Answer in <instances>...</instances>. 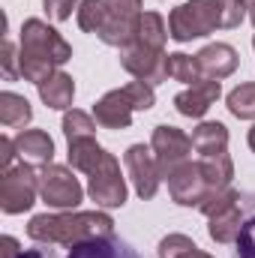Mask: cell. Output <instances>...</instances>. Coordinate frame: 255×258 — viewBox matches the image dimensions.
<instances>
[{"instance_id":"cell-8","label":"cell","mask_w":255,"mask_h":258,"mask_svg":"<svg viewBox=\"0 0 255 258\" xmlns=\"http://www.w3.org/2000/svg\"><path fill=\"white\" fill-rule=\"evenodd\" d=\"M150 147H153V156H156V165H159L162 180H168L183 162H189V153L195 150L189 135L183 129L171 126V123H162V126L153 129Z\"/></svg>"},{"instance_id":"cell-38","label":"cell","mask_w":255,"mask_h":258,"mask_svg":"<svg viewBox=\"0 0 255 258\" xmlns=\"http://www.w3.org/2000/svg\"><path fill=\"white\" fill-rule=\"evenodd\" d=\"M249 18H252V24H255V0H252V6H249Z\"/></svg>"},{"instance_id":"cell-35","label":"cell","mask_w":255,"mask_h":258,"mask_svg":"<svg viewBox=\"0 0 255 258\" xmlns=\"http://www.w3.org/2000/svg\"><path fill=\"white\" fill-rule=\"evenodd\" d=\"M18 258H57L51 249H27V252H21Z\"/></svg>"},{"instance_id":"cell-32","label":"cell","mask_w":255,"mask_h":258,"mask_svg":"<svg viewBox=\"0 0 255 258\" xmlns=\"http://www.w3.org/2000/svg\"><path fill=\"white\" fill-rule=\"evenodd\" d=\"M0 54H3L0 60H3V72H6V78H9V81H15V78L21 75V72L15 69V60H18V54H15V45H12L9 39H3V51H0Z\"/></svg>"},{"instance_id":"cell-9","label":"cell","mask_w":255,"mask_h":258,"mask_svg":"<svg viewBox=\"0 0 255 258\" xmlns=\"http://www.w3.org/2000/svg\"><path fill=\"white\" fill-rule=\"evenodd\" d=\"M87 192L99 207H123L126 204V180L120 174V162L108 153L102 165L87 174Z\"/></svg>"},{"instance_id":"cell-1","label":"cell","mask_w":255,"mask_h":258,"mask_svg":"<svg viewBox=\"0 0 255 258\" xmlns=\"http://www.w3.org/2000/svg\"><path fill=\"white\" fill-rule=\"evenodd\" d=\"M30 240L36 243H60L75 249L81 243L114 237V219L99 210H66V213H39L27 225Z\"/></svg>"},{"instance_id":"cell-10","label":"cell","mask_w":255,"mask_h":258,"mask_svg":"<svg viewBox=\"0 0 255 258\" xmlns=\"http://www.w3.org/2000/svg\"><path fill=\"white\" fill-rule=\"evenodd\" d=\"M120 66L129 75H135L138 81L150 84V87H156L168 78V54L156 51V48H144L138 42L120 48Z\"/></svg>"},{"instance_id":"cell-24","label":"cell","mask_w":255,"mask_h":258,"mask_svg":"<svg viewBox=\"0 0 255 258\" xmlns=\"http://www.w3.org/2000/svg\"><path fill=\"white\" fill-rule=\"evenodd\" d=\"M93 132H96V120H93L90 114H84V111H78V108H72V111L63 114V135H66L69 144L87 141V138H93Z\"/></svg>"},{"instance_id":"cell-20","label":"cell","mask_w":255,"mask_h":258,"mask_svg":"<svg viewBox=\"0 0 255 258\" xmlns=\"http://www.w3.org/2000/svg\"><path fill=\"white\" fill-rule=\"evenodd\" d=\"M198 165H201V171H204V177H207V183H210V192H213V189H225V186H231L234 162H231L228 150H225V153L198 156Z\"/></svg>"},{"instance_id":"cell-40","label":"cell","mask_w":255,"mask_h":258,"mask_svg":"<svg viewBox=\"0 0 255 258\" xmlns=\"http://www.w3.org/2000/svg\"><path fill=\"white\" fill-rule=\"evenodd\" d=\"M243 3H249V0H243Z\"/></svg>"},{"instance_id":"cell-15","label":"cell","mask_w":255,"mask_h":258,"mask_svg":"<svg viewBox=\"0 0 255 258\" xmlns=\"http://www.w3.org/2000/svg\"><path fill=\"white\" fill-rule=\"evenodd\" d=\"M15 150L21 156V162L30 165H51L54 159V141L45 129H24L15 135Z\"/></svg>"},{"instance_id":"cell-6","label":"cell","mask_w":255,"mask_h":258,"mask_svg":"<svg viewBox=\"0 0 255 258\" xmlns=\"http://www.w3.org/2000/svg\"><path fill=\"white\" fill-rule=\"evenodd\" d=\"M108 6V15H105V24L99 27V39L111 48H126L135 42V33H138V21H141V0H105Z\"/></svg>"},{"instance_id":"cell-17","label":"cell","mask_w":255,"mask_h":258,"mask_svg":"<svg viewBox=\"0 0 255 258\" xmlns=\"http://www.w3.org/2000/svg\"><path fill=\"white\" fill-rule=\"evenodd\" d=\"M192 147L198 150V156H210V153H225L228 150V129L219 120H207L192 129Z\"/></svg>"},{"instance_id":"cell-3","label":"cell","mask_w":255,"mask_h":258,"mask_svg":"<svg viewBox=\"0 0 255 258\" xmlns=\"http://www.w3.org/2000/svg\"><path fill=\"white\" fill-rule=\"evenodd\" d=\"M153 102H156L153 87L135 78V81H129L126 87L105 93L93 105V117H96V123L102 129H126L132 123V114L153 108Z\"/></svg>"},{"instance_id":"cell-28","label":"cell","mask_w":255,"mask_h":258,"mask_svg":"<svg viewBox=\"0 0 255 258\" xmlns=\"http://www.w3.org/2000/svg\"><path fill=\"white\" fill-rule=\"evenodd\" d=\"M234 204H240V192H237L234 186H225V189L207 192V198L198 204V210L210 219V216H216V213H222V210H228V207H234Z\"/></svg>"},{"instance_id":"cell-22","label":"cell","mask_w":255,"mask_h":258,"mask_svg":"<svg viewBox=\"0 0 255 258\" xmlns=\"http://www.w3.org/2000/svg\"><path fill=\"white\" fill-rule=\"evenodd\" d=\"M105 156H108V150H102V147L96 144V138L69 144V165L78 168V171H84V174H93V171L102 165Z\"/></svg>"},{"instance_id":"cell-7","label":"cell","mask_w":255,"mask_h":258,"mask_svg":"<svg viewBox=\"0 0 255 258\" xmlns=\"http://www.w3.org/2000/svg\"><path fill=\"white\" fill-rule=\"evenodd\" d=\"M39 195L54 210H75L84 198V189L66 165L51 162V165H42V171H39Z\"/></svg>"},{"instance_id":"cell-5","label":"cell","mask_w":255,"mask_h":258,"mask_svg":"<svg viewBox=\"0 0 255 258\" xmlns=\"http://www.w3.org/2000/svg\"><path fill=\"white\" fill-rule=\"evenodd\" d=\"M21 54H33V57L51 60L54 66H63L72 57V45L45 21L27 18L21 24Z\"/></svg>"},{"instance_id":"cell-11","label":"cell","mask_w":255,"mask_h":258,"mask_svg":"<svg viewBox=\"0 0 255 258\" xmlns=\"http://www.w3.org/2000/svg\"><path fill=\"white\" fill-rule=\"evenodd\" d=\"M123 162H126V171H129V177H132L135 192L141 195L144 201L159 192V180H162V174H159V165H156L153 147L132 144L126 153H123Z\"/></svg>"},{"instance_id":"cell-26","label":"cell","mask_w":255,"mask_h":258,"mask_svg":"<svg viewBox=\"0 0 255 258\" xmlns=\"http://www.w3.org/2000/svg\"><path fill=\"white\" fill-rule=\"evenodd\" d=\"M168 78L174 81H183V84H201V69H198V60L189 57V54H168Z\"/></svg>"},{"instance_id":"cell-33","label":"cell","mask_w":255,"mask_h":258,"mask_svg":"<svg viewBox=\"0 0 255 258\" xmlns=\"http://www.w3.org/2000/svg\"><path fill=\"white\" fill-rule=\"evenodd\" d=\"M18 156L15 150V138H0V168H12V159Z\"/></svg>"},{"instance_id":"cell-31","label":"cell","mask_w":255,"mask_h":258,"mask_svg":"<svg viewBox=\"0 0 255 258\" xmlns=\"http://www.w3.org/2000/svg\"><path fill=\"white\" fill-rule=\"evenodd\" d=\"M78 6H81V0H42V9H45V15H48L51 21H66V18H72V9L78 12Z\"/></svg>"},{"instance_id":"cell-36","label":"cell","mask_w":255,"mask_h":258,"mask_svg":"<svg viewBox=\"0 0 255 258\" xmlns=\"http://www.w3.org/2000/svg\"><path fill=\"white\" fill-rule=\"evenodd\" d=\"M180 258H213V255H207V252H201V249L195 246V249H189L186 255H180Z\"/></svg>"},{"instance_id":"cell-29","label":"cell","mask_w":255,"mask_h":258,"mask_svg":"<svg viewBox=\"0 0 255 258\" xmlns=\"http://www.w3.org/2000/svg\"><path fill=\"white\" fill-rule=\"evenodd\" d=\"M249 207H246V216H243V225H240V234H237V255L240 258H255V195L246 198Z\"/></svg>"},{"instance_id":"cell-16","label":"cell","mask_w":255,"mask_h":258,"mask_svg":"<svg viewBox=\"0 0 255 258\" xmlns=\"http://www.w3.org/2000/svg\"><path fill=\"white\" fill-rule=\"evenodd\" d=\"M39 99L48 108H54V111H69L72 99H75V81H72V75H66V72L57 69L48 81L39 84Z\"/></svg>"},{"instance_id":"cell-19","label":"cell","mask_w":255,"mask_h":258,"mask_svg":"<svg viewBox=\"0 0 255 258\" xmlns=\"http://www.w3.org/2000/svg\"><path fill=\"white\" fill-rule=\"evenodd\" d=\"M69 258H141L129 243L108 237V240H93V243H81L75 249H69Z\"/></svg>"},{"instance_id":"cell-25","label":"cell","mask_w":255,"mask_h":258,"mask_svg":"<svg viewBox=\"0 0 255 258\" xmlns=\"http://www.w3.org/2000/svg\"><path fill=\"white\" fill-rule=\"evenodd\" d=\"M228 111L240 120H255V81H246L228 93Z\"/></svg>"},{"instance_id":"cell-39","label":"cell","mask_w":255,"mask_h":258,"mask_svg":"<svg viewBox=\"0 0 255 258\" xmlns=\"http://www.w3.org/2000/svg\"><path fill=\"white\" fill-rule=\"evenodd\" d=\"M252 45H255V36H252Z\"/></svg>"},{"instance_id":"cell-18","label":"cell","mask_w":255,"mask_h":258,"mask_svg":"<svg viewBox=\"0 0 255 258\" xmlns=\"http://www.w3.org/2000/svg\"><path fill=\"white\" fill-rule=\"evenodd\" d=\"M240 225H243V207L234 204V207H228V210L210 216L207 234H210V240H216V243H234L237 234H240Z\"/></svg>"},{"instance_id":"cell-23","label":"cell","mask_w":255,"mask_h":258,"mask_svg":"<svg viewBox=\"0 0 255 258\" xmlns=\"http://www.w3.org/2000/svg\"><path fill=\"white\" fill-rule=\"evenodd\" d=\"M30 117H33V108L24 96H18L12 90L0 93V123L3 126H24V123H30Z\"/></svg>"},{"instance_id":"cell-34","label":"cell","mask_w":255,"mask_h":258,"mask_svg":"<svg viewBox=\"0 0 255 258\" xmlns=\"http://www.w3.org/2000/svg\"><path fill=\"white\" fill-rule=\"evenodd\" d=\"M0 255L3 258H18L21 255L18 240H15V237H3V240H0Z\"/></svg>"},{"instance_id":"cell-30","label":"cell","mask_w":255,"mask_h":258,"mask_svg":"<svg viewBox=\"0 0 255 258\" xmlns=\"http://www.w3.org/2000/svg\"><path fill=\"white\" fill-rule=\"evenodd\" d=\"M189 249H195V240L186 234H168L159 240V258H180Z\"/></svg>"},{"instance_id":"cell-4","label":"cell","mask_w":255,"mask_h":258,"mask_svg":"<svg viewBox=\"0 0 255 258\" xmlns=\"http://www.w3.org/2000/svg\"><path fill=\"white\" fill-rule=\"evenodd\" d=\"M39 195V174L30 162H18L3 171L0 177V210L3 213H24L36 204Z\"/></svg>"},{"instance_id":"cell-2","label":"cell","mask_w":255,"mask_h":258,"mask_svg":"<svg viewBox=\"0 0 255 258\" xmlns=\"http://www.w3.org/2000/svg\"><path fill=\"white\" fill-rule=\"evenodd\" d=\"M246 18L243 0H189L168 15V36L174 42L201 39L213 30H234Z\"/></svg>"},{"instance_id":"cell-21","label":"cell","mask_w":255,"mask_h":258,"mask_svg":"<svg viewBox=\"0 0 255 258\" xmlns=\"http://www.w3.org/2000/svg\"><path fill=\"white\" fill-rule=\"evenodd\" d=\"M165 39H168V30H165V18L159 12H141V21H138V33H135V42L144 45V48H156V51H165Z\"/></svg>"},{"instance_id":"cell-12","label":"cell","mask_w":255,"mask_h":258,"mask_svg":"<svg viewBox=\"0 0 255 258\" xmlns=\"http://www.w3.org/2000/svg\"><path fill=\"white\" fill-rule=\"evenodd\" d=\"M168 192H171V201L180 207H198L210 192V183H207L201 165L189 159L168 177Z\"/></svg>"},{"instance_id":"cell-13","label":"cell","mask_w":255,"mask_h":258,"mask_svg":"<svg viewBox=\"0 0 255 258\" xmlns=\"http://www.w3.org/2000/svg\"><path fill=\"white\" fill-rule=\"evenodd\" d=\"M195 60H198V69H201V78L204 81H222V78H228L237 69V63H240L237 51L228 42H210V45H204L195 54Z\"/></svg>"},{"instance_id":"cell-14","label":"cell","mask_w":255,"mask_h":258,"mask_svg":"<svg viewBox=\"0 0 255 258\" xmlns=\"http://www.w3.org/2000/svg\"><path fill=\"white\" fill-rule=\"evenodd\" d=\"M222 87L219 81H201V84H192L183 93L174 96V108L183 114V117H204L210 111V105L219 99Z\"/></svg>"},{"instance_id":"cell-37","label":"cell","mask_w":255,"mask_h":258,"mask_svg":"<svg viewBox=\"0 0 255 258\" xmlns=\"http://www.w3.org/2000/svg\"><path fill=\"white\" fill-rule=\"evenodd\" d=\"M246 141H249V147H252V153H255V126L249 129V138H246Z\"/></svg>"},{"instance_id":"cell-27","label":"cell","mask_w":255,"mask_h":258,"mask_svg":"<svg viewBox=\"0 0 255 258\" xmlns=\"http://www.w3.org/2000/svg\"><path fill=\"white\" fill-rule=\"evenodd\" d=\"M105 15H108L105 0H81V6H78V27L87 30V33H99V27L105 24Z\"/></svg>"}]
</instances>
